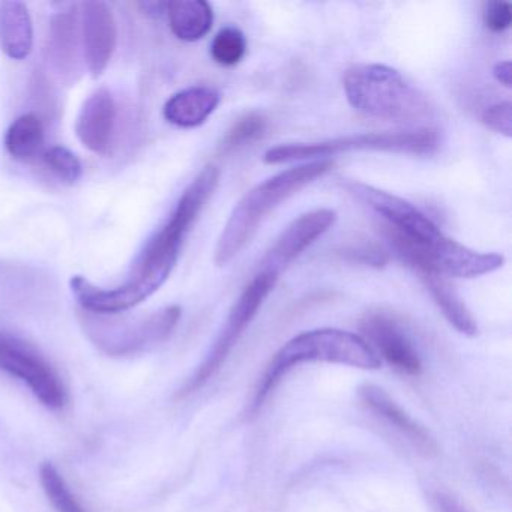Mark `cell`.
I'll return each mask as SVG.
<instances>
[{
	"mask_svg": "<svg viewBox=\"0 0 512 512\" xmlns=\"http://www.w3.org/2000/svg\"><path fill=\"white\" fill-rule=\"evenodd\" d=\"M218 182L220 170L212 164L193 179L182 193L169 221L146 245L127 283L115 289H103L80 275L71 278V290L83 311L115 316L142 304L158 292L175 269L185 236L217 190Z\"/></svg>",
	"mask_w": 512,
	"mask_h": 512,
	"instance_id": "obj_1",
	"label": "cell"
},
{
	"mask_svg": "<svg viewBox=\"0 0 512 512\" xmlns=\"http://www.w3.org/2000/svg\"><path fill=\"white\" fill-rule=\"evenodd\" d=\"M314 362L347 365L361 370H379L382 367V361L377 353L359 335L332 328L302 332L287 341L269 362L265 374L257 385L251 410H257L262 406L272 389L290 370Z\"/></svg>",
	"mask_w": 512,
	"mask_h": 512,
	"instance_id": "obj_2",
	"label": "cell"
},
{
	"mask_svg": "<svg viewBox=\"0 0 512 512\" xmlns=\"http://www.w3.org/2000/svg\"><path fill=\"white\" fill-rule=\"evenodd\" d=\"M332 167L334 163L331 160L308 161L284 170L248 191L233 209L218 238L215 265L226 266L232 262L256 235L269 212L274 211L281 202L298 193L305 185L325 176Z\"/></svg>",
	"mask_w": 512,
	"mask_h": 512,
	"instance_id": "obj_3",
	"label": "cell"
},
{
	"mask_svg": "<svg viewBox=\"0 0 512 512\" xmlns=\"http://www.w3.org/2000/svg\"><path fill=\"white\" fill-rule=\"evenodd\" d=\"M344 92L353 109L371 118L413 122L428 118L431 106L418 88L386 65H356L344 74Z\"/></svg>",
	"mask_w": 512,
	"mask_h": 512,
	"instance_id": "obj_4",
	"label": "cell"
},
{
	"mask_svg": "<svg viewBox=\"0 0 512 512\" xmlns=\"http://www.w3.org/2000/svg\"><path fill=\"white\" fill-rule=\"evenodd\" d=\"M439 133L431 128L397 133H367L338 137L317 143H292L275 146L266 152V164H289L298 161L329 160L334 155L353 151L397 152V154L427 155L439 148Z\"/></svg>",
	"mask_w": 512,
	"mask_h": 512,
	"instance_id": "obj_5",
	"label": "cell"
},
{
	"mask_svg": "<svg viewBox=\"0 0 512 512\" xmlns=\"http://www.w3.org/2000/svg\"><path fill=\"white\" fill-rule=\"evenodd\" d=\"M178 305L155 311L143 319L128 320L83 313L82 325L98 350L112 358H125L152 349L166 341L181 320Z\"/></svg>",
	"mask_w": 512,
	"mask_h": 512,
	"instance_id": "obj_6",
	"label": "cell"
},
{
	"mask_svg": "<svg viewBox=\"0 0 512 512\" xmlns=\"http://www.w3.org/2000/svg\"><path fill=\"white\" fill-rule=\"evenodd\" d=\"M277 280L278 278L272 277V275L257 274L253 281L245 287L244 292L230 310L229 317L215 340L214 346L209 350L203 364L188 380L187 385L179 391V397H187V395L199 391L220 370L221 365L226 362L227 356L232 352L251 320L256 317L257 311L260 310L269 293L274 290Z\"/></svg>",
	"mask_w": 512,
	"mask_h": 512,
	"instance_id": "obj_7",
	"label": "cell"
},
{
	"mask_svg": "<svg viewBox=\"0 0 512 512\" xmlns=\"http://www.w3.org/2000/svg\"><path fill=\"white\" fill-rule=\"evenodd\" d=\"M0 371L22 380L49 409L61 410L67 406L64 380L49 359L28 341L0 332Z\"/></svg>",
	"mask_w": 512,
	"mask_h": 512,
	"instance_id": "obj_8",
	"label": "cell"
},
{
	"mask_svg": "<svg viewBox=\"0 0 512 512\" xmlns=\"http://www.w3.org/2000/svg\"><path fill=\"white\" fill-rule=\"evenodd\" d=\"M346 188L355 199L382 215L389 227L412 242L425 260L445 241L446 236L439 227L407 200L361 182H349Z\"/></svg>",
	"mask_w": 512,
	"mask_h": 512,
	"instance_id": "obj_9",
	"label": "cell"
},
{
	"mask_svg": "<svg viewBox=\"0 0 512 512\" xmlns=\"http://www.w3.org/2000/svg\"><path fill=\"white\" fill-rule=\"evenodd\" d=\"M337 221V214L332 209H316L296 218L281 233L274 247L268 251L265 259L260 262L257 274H268L280 277L281 272L301 256L320 236L325 235Z\"/></svg>",
	"mask_w": 512,
	"mask_h": 512,
	"instance_id": "obj_10",
	"label": "cell"
},
{
	"mask_svg": "<svg viewBox=\"0 0 512 512\" xmlns=\"http://www.w3.org/2000/svg\"><path fill=\"white\" fill-rule=\"evenodd\" d=\"M79 13L83 61L91 76L97 79L107 70L115 55L118 25L112 8L101 0L83 2Z\"/></svg>",
	"mask_w": 512,
	"mask_h": 512,
	"instance_id": "obj_11",
	"label": "cell"
},
{
	"mask_svg": "<svg viewBox=\"0 0 512 512\" xmlns=\"http://www.w3.org/2000/svg\"><path fill=\"white\" fill-rule=\"evenodd\" d=\"M361 329L365 335L364 340L367 343L370 341L371 349L395 370L406 376H418L421 373L422 362L418 350L392 317L380 313L368 314L361 322Z\"/></svg>",
	"mask_w": 512,
	"mask_h": 512,
	"instance_id": "obj_12",
	"label": "cell"
},
{
	"mask_svg": "<svg viewBox=\"0 0 512 512\" xmlns=\"http://www.w3.org/2000/svg\"><path fill=\"white\" fill-rule=\"evenodd\" d=\"M46 53L59 79L67 83L79 79L83 49L77 5L53 14L49 23Z\"/></svg>",
	"mask_w": 512,
	"mask_h": 512,
	"instance_id": "obj_13",
	"label": "cell"
},
{
	"mask_svg": "<svg viewBox=\"0 0 512 512\" xmlns=\"http://www.w3.org/2000/svg\"><path fill=\"white\" fill-rule=\"evenodd\" d=\"M115 127V98L107 89H100L85 101L77 116V139L94 154L109 155L112 152Z\"/></svg>",
	"mask_w": 512,
	"mask_h": 512,
	"instance_id": "obj_14",
	"label": "cell"
},
{
	"mask_svg": "<svg viewBox=\"0 0 512 512\" xmlns=\"http://www.w3.org/2000/svg\"><path fill=\"white\" fill-rule=\"evenodd\" d=\"M359 397L362 403L376 413L380 418L385 419L389 425H394L395 430L400 431L413 443L416 449L425 455H434L437 452V445L433 437L418 422L413 421L388 394L379 386L365 385L359 389Z\"/></svg>",
	"mask_w": 512,
	"mask_h": 512,
	"instance_id": "obj_15",
	"label": "cell"
},
{
	"mask_svg": "<svg viewBox=\"0 0 512 512\" xmlns=\"http://www.w3.org/2000/svg\"><path fill=\"white\" fill-rule=\"evenodd\" d=\"M34 47V23L23 2H0V49L8 58L22 61Z\"/></svg>",
	"mask_w": 512,
	"mask_h": 512,
	"instance_id": "obj_16",
	"label": "cell"
},
{
	"mask_svg": "<svg viewBox=\"0 0 512 512\" xmlns=\"http://www.w3.org/2000/svg\"><path fill=\"white\" fill-rule=\"evenodd\" d=\"M220 94L215 89L196 86L184 89L170 97L164 104L163 115L167 122L181 128H194L205 124L217 110Z\"/></svg>",
	"mask_w": 512,
	"mask_h": 512,
	"instance_id": "obj_17",
	"label": "cell"
},
{
	"mask_svg": "<svg viewBox=\"0 0 512 512\" xmlns=\"http://www.w3.org/2000/svg\"><path fill=\"white\" fill-rule=\"evenodd\" d=\"M416 272H418L419 278L424 281L431 298L434 299L446 320L460 334L467 335V337L478 334V325H476L472 313L458 295L457 290L445 280V277L437 274V272L430 271V269H422V271Z\"/></svg>",
	"mask_w": 512,
	"mask_h": 512,
	"instance_id": "obj_18",
	"label": "cell"
},
{
	"mask_svg": "<svg viewBox=\"0 0 512 512\" xmlns=\"http://www.w3.org/2000/svg\"><path fill=\"white\" fill-rule=\"evenodd\" d=\"M170 29L179 40H202L214 25V11L205 0H178L167 4Z\"/></svg>",
	"mask_w": 512,
	"mask_h": 512,
	"instance_id": "obj_19",
	"label": "cell"
},
{
	"mask_svg": "<svg viewBox=\"0 0 512 512\" xmlns=\"http://www.w3.org/2000/svg\"><path fill=\"white\" fill-rule=\"evenodd\" d=\"M43 145V121L34 113L17 118L5 134V149L16 160H32L40 154Z\"/></svg>",
	"mask_w": 512,
	"mask_h": 512,
	"instance_id": "obj_20",
	"label": "cell"
},
{
	"mask_svg": "<svg viewBox=\"0 0 512 512\" xmlns=\"http://www.w3.org/2000/svg\"><path fill=\"white\" fill-rule=\"evenodd\" d=\"M40 478L44 493L56 512H88L53 464L44 463L41 466Z\"/></svg>",
	"mask_w": 512,
	"mask_h": 512,
	"instance_id": "obj_21",
	"label": "cell"
},
{
	"mask_svg": "<svg viewBox=\"0 0 512 512\" xmlns=\"http://www.w3.org/2000/svg\"><path fill=\"white\" fill-rule=\"evenodd\" d=\"M245 52H247V40L239 29L232 26L221 29L212 41L211 56L223 67L239 64Z\"/></svg>",
	"mask_w": 512,
	"mask_h": 512,
	"instance_id": "obj_22",
	"label": "cell"
},
{
	"mask_svg": "<svg viewBox=\"0 0 512 512\" xmlns=\"http://www.w3.org/2000/svg\"><path fill=\"white\" fill-rule=\"evenodd\" d=\"M44 163L65 184H76L83 175V166L76 154L64 146H53L44 152Z\"/></svg>",
	"mask_w": 512,
	"mask_h": 512,
	"instance_id": "obj_23",
	"label": "cell"
},
{
	"mask_svg": "<svg viewBox=\"0 0 512 512\" xmlns=\"http://www.w3.org/2000/svg\"><path fill=\"white\" fill-rule=\"evenodd\" d=\"M266 130V119L263 116L257 115V113H250V115L244 116L239 119L224 136L223 143H221V149L224 152L233 151V149L241 148V146L247 145V143L253 142L257 137L262 136Z\"/></svg>",
	"mask_w": 512,
	"mask_h": 512,
	"instance_id": "obj_24",
	"label": "cell"
},
{
	"mask_svg": "<svg viewBox=\"0 0 512 512\" xmlns=\"http://www.w3.org/2000/svg\"><path fill=\"white\" fill-rule=\"evenodd\" d=\"M482 122L485 127L493 130L494 133L502 134L505 137L512 136V106L511 103H500L488 107L482 115Z\"/></svg>",
	"mask_w": 512,
	"mask_h": 512,
	"instance_id": "obj_25",
	"label": "cell"
},
{
	"mask_svg": "<svg viewBox=\"0 0 512 512\" xmlns=\"http://www.w3.org/2000/svg\"><path fill=\"white\" fill-rule=\"evenodd\" d=\"M484 23L490 31L503 32L512 23V8L506 2H488L484 7Z\"/></svg>",
	"mask_w": 512,
	"mask_h": 512,
	"instance_id": "obj_26",
	"label": "cell"
},
{
	"mask_svg": "<svg viewBox=\"0 0 512 512\" xmlns=\"http://www.w3.org/2000/svg\"><path fill=\"white\" fill-rule=\"evenodd\" d=\"M431 503L436 512H467L457 500L443 493H434L431 496Z\"/></svg>",
	"mask_w": 512,
	"mask_h": 512,
	"instance_id": "obj_27",
	"label": "cell"
},
{
	"mask_svg": "<svg viewBox=\"0 0 512 512\" xmlns=\"http://www.w3.org/2000/svg\"><path fill=\"white\" fill-rule=\"evenodd\" d=\"M497 82L502 83L506 88H511V62H499L493 70Z\"/></svg>",
	"mask_w": 512,
	"mask_h": 512,
	"instance_id": "obj_28",
	"label": "cell"
},
{
	"mask_svg": "<svg viewBox=\"0 0 512 512\" xmlns=\"http://www.w3.org/2000/svg\"><path fill=\"white\" fill-rule=\"evenodd\" d=\"M167 4H163V2H140L139 7L142 8L146 16L161 17L167 13Z\"/></svg>",
	"mask_w": 512,
	"mask_h": 512,
	"instance_id": "obj_29",
	"label": "cell"
}]
</instances>
